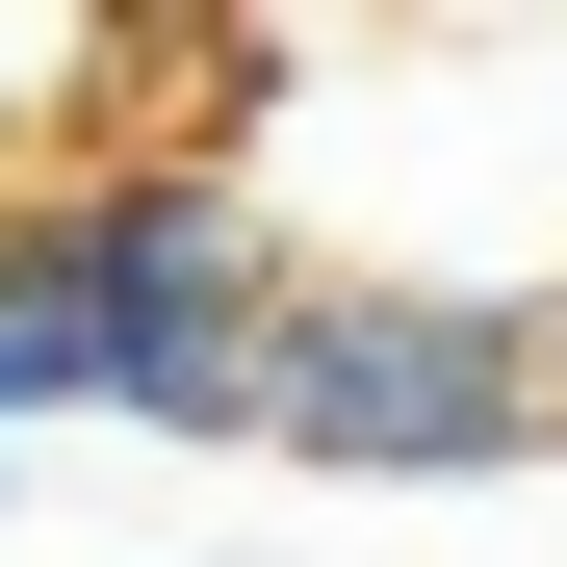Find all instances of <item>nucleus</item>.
Masks as SVG:
<instances>
[{
    "label": "nucleus",
    "instance_id": "obj_1",
    "mask_svg": "<svg viewBox=\"0 0 567 567\" xmlns=\"http://www.w3.org/2000/svg\"><path fill=\"white\" fill-rule=\"evenodd\" d=\"M27 284L78 310V388L104 413L233 439V388H258V233H233V181H78L27 233Z\"/></svg>",
    "mask_w": 567,
    "mask_h": 567
},
{
    "label": "nucleus",
    "instance_id": "obj_2",
    "mask_svg": "<svg viewBox=\"0 0 567 567\" xmlns=\"http://www.w3.org/2000/svg\"><path fill=\"white\" fill-rule=\"evenodd\" d=\"M233 439H310V464H491V439H542V361H516L491 310H258Z\"/></svg>",
    "mask_w": 567,
    "mask_h": 567
},
{
    "label": "nucleus",
    "instance_id": "obj_3",
    "mask_svg": "<svg viewBox=\"0 0 567 567\" xmlns=\"http://www.w3.org/2000/svg\"><path fill=\"white\" fill-rule=\"evenodd\" d=\"M0 413H104V388H78V310L27 284V233H0Z\"/></svg>",
    "mask_w": 567,
    "mask_h": 567
},
{
    "label": "nucleus",
    "instance_id": "obj_4",
    "mask_svg": "<svg viewBox=\"0 0 567 567\" xmlns=\"http://www.w3.org/2000/svg\"><path fill=\"white\" fill-rule=\"evenodd\" d=\"M542 388H567V361H542Z\"/></svg>",
    "mask_w": 567,
    "mask_h": 567
}]
</instances>
